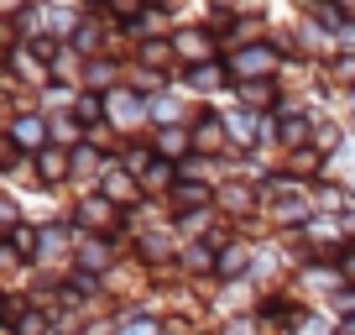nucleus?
Returning a JSON list of instances; mask_svg holds the SVG:
<instances>
[{
  "instance_id": "f257e3e1",
  "label": "nucleus",
  "mask_w": 355,
  "mask_h": 335,
  "mask_svg": "<svg viewBox=\"0 0 355 335\" xmlns=\"http://www.w3.org/2000/svg\"><path fill=\"white\" fill-rule=\"evenodd\" d=\"M16 142L32 147V142H37V121H21V126H16Z\"/></svg>"
},
{
  "instance_id": "f03ea898",
  "label": "nucleus",
  "mask_w": 355,
  "mask_h": 335,
  "mask_svg": "<svg viewBox=\"0 0 355 335\" xmlns=\"http://www.w3.org/2000/svg\"><path fill=\"white\" fill-rule=\"evenodd\" d=\"M125 335H152V325L141 320V325H131V330H125Z\"/></svg>"
}]
</instances>
